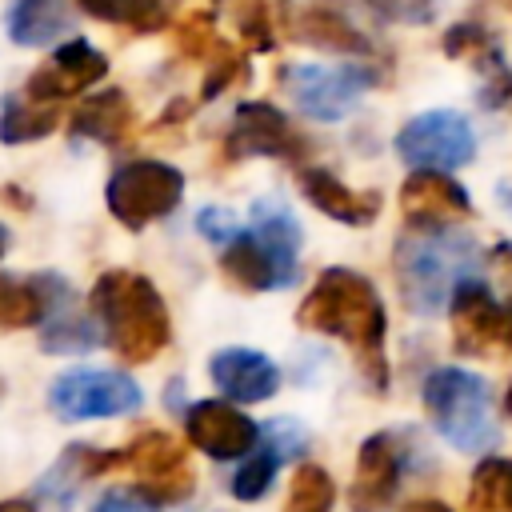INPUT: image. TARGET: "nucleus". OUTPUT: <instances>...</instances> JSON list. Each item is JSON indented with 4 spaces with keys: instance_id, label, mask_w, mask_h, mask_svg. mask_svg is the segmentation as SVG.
<instances>
[{
    "instance_id": "obj_26",
    "label": "nucleus",
    "mask_w": 512,
    "mask_h": 512,
    "mask_svg": "<svg viewBox=\"0 0 512 512\" xmlns=\"http://www.w3.org/2000/svg\"><path fill=\"white\" fill-rule=\"evenodd\" d=\"M56 124H60V108L32 100V96H8L0 108V140L4 144L44 140L48 132H56Z\"/></svg>"
},
{
    "instance_id": "obj_14",
    "label": "nucleus",
    "mask_w": 512,
    "mask_h": 512,
    "mask_svg": "<svg viewBox=\"0 0 512 512\" xmlns=\"http://www.w3.org/2000/svg\"><path fill=\"white\" fill-rule=\"evenodd\" d=\"M184 432L192 448H200L212 460H236L248 456L260 440V428L252 416H244L236 404L224 400H196L184 412Z\"/></svg>"
},
{
    "instance_id": "obj_25",
    "label": "nucleus",
    "mask_w": 512,
    "mask_h": 512,
    "mask_svg": "<svg viewBox=\"0 0 512 512\" xmlns=\"http://www.w3.org/2000/svg\"><path fill=\"white\" fill-rule=\"evenodd\" d=\"M72 28L68 0H12L4 16V32L20 48H44Z\"/></svg>"
},
{
    "instance_id": "obj_38",
    "label": "nucleus",
    "mask_w": 512,
    "mask_h": 512,
    "mask_svg": "<svg viewBox=\"0 0 512 512\" xmlns=\"http://www.w3.org/2000/svg\"><path fill=\"white\" fill-rule=\"evenodd\" d=\"M0 512H40V504L28 496H12V500H0Z\"/></svg>"
},
{
    "instance_id": "obj_30",
    "label": "nucleus",
    "mask_w": 512,
    "mask_h": 512,
    "mask_svg": "<svg viewBox=\"0 0 512 512\" xmlns=\"http://www.w3.org/2000/svg\"><path fill=\"white\" fill-rule=\"evenodd\" d=\"M100 324L88 316H52L40 328V348L44 352H88L92 344H100Z\"/></svg>"
},
{
    "instance_id": "obj_24",
    "label": "nucleus",
    "mask_w": 512,
    "mask_h": 512,
    "mask_svg": "<svg viewBox=\"0 0 512 512\" xmlns=\"http://www.w3.org/2000/svg\"><path fill=\"white\" fill-rule=\"evenodd\" d=\"M68 132L116 148L132 132V100L120 88H104V92L80 100V108L68 116Z\"/></svg>"
},
{
    "instance_id": "obj_10",
    "label": "nucleus",
    "mask_w": 512,
    "mask_h": 512,
    "mask_svg": "<svg viewBox=\"0 0 512 512\" xmlns=\"http://www.w3.org/2000/svg\"><path fill=\"white\" fill-rule=\"evenodd\" d=\"M396 156L408 168H464L476 156V132L468 124V116L452 112V108H432L412 116L400 132H396Z\"/></svg>"
},
{
    "instance_id": "obj_16",
    "label": "nucleus",
    "mask_w": 512,
    "mask_h": 512,
    "mask_svg": "<svg viewBox=\"0 0 512 512\" xmlns=\"http://www.w3.org/2000/svg\"><path fill=\"white\" fill-rule=\"evenodd\" d=\"M108 76V56L100 48H92L88 40H68L60 44L24 84V96L32 100H44V104H56V100H68V96H80L84 88H92L96 80Z\"/></svg>"
},
{
    "instance_id": "obj_28",
    "label": "nucleus",
    "mask_w": 512,
    "mask_h": 512,
    "mask_svg": "<svg viewBox=\"0 0 512 512\" xmlns=\"http://www.w3.org/2000/svg\"><path fill=\"white\" fill-rule=\"evenodd\" d=\"M76 8L92 20L128 28V32H156L164 28V0H76Z\"/></svg>"
},
{
    "instance_id": "obj_4",
    "label": "nucleus",
    "mask_w": 512,
    "mask_h": 512,
    "mask_svg": "<svg viewBox=\"0 0 512 512\" xmlns=\"http://www.w3.org/2000/svg\"><path fill=\"white\" fill-rule=\"evenodd\" d=\"M220 272L240 292H276L288 288L300 272V224L276 204H252V228H240L228 244H220Z\"/></svg>"
},
{
    "instance_id": "obj_39",
    "label": "nucleus",
    "mask_w": 512,
    "mask_h": 512,
    "mask_svg": "<svg viewBox=\"0 0 512 512\" xmlns=\"http://www.w3.org/2000/svg\"><path fill=\"white\" fill-rule=\"evenodd\" d=\"M404 512H452L444 500H412V504H404Z\"/></svg>"
},
{
    "instance_id": "obj_27",
    "label": "nucleus",
    "mask_w": 512,
    "mask_h": 512,
    "mask_svg": "<svg viewBox=\"0 0 512 512\" xmlns=\"http://www.w3.org/2000/svg\"><path fill=\"white\" fill-rule=\"evenodd\" d=\"M468 512H512V460L484 456L468 484Z\"/></svg>"
},
{
    "instance_id": "obj_32",
    "label": "nucleus",
    "mask_w": 512,
    "mask_h": 512,
    "mask_svg": "<svg viewBox=\"0 0 512 512\" xmlns=\"http://www.w3.org/2000/svg\"><path fill=\"white\" fill-rule=\"evenodd\" d=\"M204 64H208V72H204V84H200V100H216L224 88H232L248 76V60L228 40H220V48Z\"/></svg>"
},
{
    "instance_id": "obj_11",
    "label": "nucleus",
    "mask_w": 512,
    "mask_h": 512,
    "mask_svg": "<svg viewBox=\"0 0 512 512\" xmlns=\"http://www.w3.org/2000/svg\"><path fill=\"white\" fill-rule=\"evenodd\" d=\"M308 136L268 100H244L232 112L228 136H224V156L244 160V156H272V160H304L308 156Z\"/></svg>"
},
{
    "instance_id": "obj_36",
    "label": "nucleus",
    "mask_w": 512,
    "mask_h": 512,
    "mask_svg": "<svg viewBox=\"0 0 512 512\" xmlns=\"http://www.w3.org/2000/svg\"><path fill=\"white\" fill-rule=\"evenodd\" d=\"M196 228H200V236H208L212 244H228V240L240 232L236 216L224 212V208H204V212L196 216Z\"/></svg>"
},
{
    "instance_id": "obj_17",
    "label": "nucleus",
    "mask_w": 512,
    "mask_h": 512,
    "mask_svg": "<svg viewBox=\"0 0 512 512\" xmlns=\"http://www.w3.org/2000/svg\"><path fill=\"white\" fill-rule=\"evenodd\" d=\"M400 212L408 228H440L468 220L472 200L464 184L452 180L444 168H412V176L400 184Z\"/></svg>"
},
{
    "instance_id": "obj_21",
    "label": "nucleus",
    "mask_w": 512,
    "mask_h": 512,
    "mask_svg": "<svg viewBox=\"0 0 512 512\" xmlns=\"http://www.w3.org/2000/svg\"><path fill=\"white\" fill-rule=\"evenodd\" d=\"M296 184H300L304 200L316 212H324V216H332V220H340L348 228H368L380 216V204H384L380 192H372V188H348L328 168H300Z\"/></svg>"
},
{
    "instance_id": "obj_15",
    "label": "nucleus",
    "mask_w": 512,
    "mask_h": 512,
    "mask_svg": "<svg viewBox=\"0 0 512 512\" xmlns=\"http://www.w3.org/2000/svg\"><path fill=\"white\" fill-rule=\"evenodd\" d=\"M284 28L300 44H316L348 56H372V40L356 28V20L344 12L340 0H288Z\"/></svg>"
},
{
    "instance_id": "obj_3",
    "label": "nucleus",
    "mask_w": 512,
    "mask_h": 512,
    "mask_svg": "<svg viewBox=\"0 0 512 512\" xmlns=\"http://www.w3.org/2000/svg\"><path fill=\"white\" fill-rule=\"evenodd\" d=\"M396 284L400 296L412 312L436 316L448 308L452 292L460 280L476 276L480 268V248L468 232H460L456 224H440V228H408L396 240Z\"/></svg>"
},
{
    "instance_id": "obj_8",
    "label": "nucleus",
    "mask_w": 512,
    "mask_h": 512,
    "mask_svg": "<svg viewBox=\"0 0 512 512\" xmlns=\"http://www.w3.org/2000/svg\"><path fill=\"white\" fill-rule=\"evenodd\" d=\"M48 404L60 420H104L128 416L144 404V392L132 376L112 368H72L48 384Z\"/></svg>"
},
{
    "instance_id": "obj_1",
    "label": "nucleus",
    "mask_w": 512,
    "mask_h": 512,
    "mask_svg": "<svg viewBox=\"0 0 512 512\" xmlns=\"http://www.w3.org/2000/svg\"><path fill=\"white\" fill-rule=\"evenodd\" d=\"M296 324L320 336H336L348 348H356L364 380L384 392L388 388V364H384V336H388V312L376 292V284L352 268H324L312 292L296 308Z\"/></svg>"
},
{
    "instance_id": "obj_41",
    "label": "nucleus",
    "mask_w": 512,
    "mask_h": 512,
    "mask_svg": "<svg viewBox=\"0 0 512 512\" xmlns=\"http://www.w3.org/2000/svg\"><path fill=\"white\" fill-rule=\"evenodd\" d=\"M504 408H508V416H512V384H508V396H504Z\"/></svg>"
},
{
    "instance_id": "obj_2",
    "label": "nucleus",
    "mask_w": 512,
    "mask_h": 512,
    "mask_svg": "<svg viewBox=\"0 0 512 512\" xmlns=\"http://www.w3.org/2000/svg\"><path fill=\"white\" fill-rule=\"evenodd\" d=\"M88 304H92V316L100 324L104 344L124 364H148L172 340L168 304H164L160 288L140 272H128V268L104 272L92 284Z\"/></svg>"
},
{
    "instance_id": "obj_43",
    "label": "nucleus",
    "mask_w": 512,
    "mask_h": 512,
    "mask_svg": "<svg viewBox=\"0 0 512 512\" xmlns=\"http://www.w3.org/2000/svg\"><path fill=\"white\" fill-rule=\"evenodd\" d=\"M0 396H4V384H0Z\"/></svg>"
},
{
    "instance_id": "obj_42",
    "label": "nucleus",
    "mask_w": 512,
    "mask_h": 512,
    "mask_svg": "<svg viewBox=\"0 0 512 512\" xmlns=\"http://www.w3.org/2000/svg\"><path fill=\"white\" fill-rule=\"evenodd\" d=\"M496 4H504V8H512V0H496Z\"/></svg>"
},
{
    "instance_id": "obj_20",
    "label": "nucleus",
    "mask_w": 512,
    "mask_h": 512,
    "mask_svg": "<svg viewBox=\"0 0 512 512\" xmlns=\"http://www.w3.org/2000/svg\"><path fill=\"white\" fill-rule=\"evenodd\" d=\"M212 384L236 404H264L280 392V368L256 348H220L208 360Z\"/></svg>"
},
{
    "instance_id": "obj_6",
    "label": "nucleus",
    "mask_w": 512,
    "mask_h": 512,
    "mask_svg": "<svg viewBox=\"0 0 512 512\" xmlns=\"http://www.w3.org/2000/svg\"><path fill=\"white\" fill-rule=\"evenodd\" d=\"M180 200H184V172L164 160H128L108 176L104 188L108 212L132 232L168 216Z\"/></svg>"
},
{
    "instance_id": "obj_29",
    "label": "nucleus",
    "mask_w": 512,
    "mask_h": 512,
    "mask_svg": "<svg viewBox=\"0 0 512 512\" xmlns=\"http://www.w3.org/2000/svg\"><path fill=\"white\" fill-rule=\"evenodd\" d=\"M332 500H336V484H332L328 468L304 460L288 480L284 512H332Z\"/></svg>"
},
{
    "instance_id": "obj_5",
    "label": "nucleus",
    "mask_w": 512,
    "mask_h": 512,
    "mask_svg": "<svg viewBox=\"0 0 512 512\" xmlns=\"http://www.w3.org/2000/svg\"><path fill=\"white\" fill-rule=\"evenodd\" d=\"M420 404L432 428L460 452H488L500 444L488 384L468 368H432L420 384Z\"/></svg>"
},
{
    "instance_id": "obj_19",
    "label": "nucleus",
    "mask_w": 512,
    "mask_h": 512,
    "mask_svg": "<svg viewBox=\"0 0 512 512\" xmlns=\"http://www.w3.org/2000/svg\"><path fill=\"white\" fill-rule=\"evenodd\" d=\"M128 464V452L124 448H92V444H68L60 452V460L40 476V488H36V504H48L56 512H64L72 504V496L104 476V472H116Z\"/></svg>"
},
{
    "instance_id": "obj_18",
    "label": "nucleus",
    "mask_w": 512,
    "mask_h": 512,
    "mask_svg": "<svg viewBox=\"0 0 512 512\" xmlns=\"http://www.w3.org/2000/svg\"><path fill=\"white\" fill-rule=\"evenodd\" d=\"M444 56L452 60H468L476 72H480V92L476 100L484 108H504L512 100V68L504 60V48L496 44V36L476 24V20H464V24H452L444 32Z\"/></svg>"
},
{
    "instance_id": "obj_34",
    "label": "nucleus",
    "mask_w": 512,
    "mask_h": 512,
    "mask_svg": "<svg viewBox=\"0 0 512 512\" xmlns=\"http://www.w3.org/2000/svg\"><path fill=\"white\" fill-rule=\"evenodd\" d=\"M380 20L396 24H432L440 12V0H364Z\"/></svg>"
},
{
    "instance_id": "obj_40",
    "label": "nucleus",
    "mask_w": 512,
    "mask_h": 512,
    "mask_svg": "<svg viewBox=\"0 0 512 512\" xmlns=\"http://www.w3.org/2000/svg\"><path fill=\"white\" fill-rule=\"evenodd\" d=\"M8 240H12V236H8V228H4V224H0V256H4V252H8Z\"/></svg>"
},
{
    "instance_id": "obj_33",
    "label": "nucleus",
    "mask_w": 512,
    "mask_h": 512,
    "mask_svg": "<svg viewBox=\"0 0 512 512\" xmlns=\"http://www.w3.org/2000/svg\"><path fill=\"white\" fill-rule=\"evenodd\" d=\"M176 48H180V56H188V60H208V56L220 48L212 12H188V16L176 24Z\"/></svg>"
},
{
    "instance_id": "obj_31",
    "label": "nucleus",
    "mask_w": 512,
    "mask_h": 512,
    "mask_svg": "<svg viewBox=\"0 0 512 512\" xmlns=\"http://www.w3.org/2000/svg\"><path fill=\"white\" fill-rule=\"evenodd\" d=\"M236 32L244 40L248 52H272L276 48V32H272V16L264 0H228Z\"/></svg>"
},
{
    "instance_id": "obj_35",
    "label": "nucleus",
    "mask_w": 512,
    "mask_h": 512,
    "mask_svg": "<svg viewBox=\"0 0 512 512\" xmlns=\"http://www.w3.org/2000/svg\"><path fill=\"white\" fill-rule=\"evenodd\" d=\"M92 512H160V504L140 488H108L100 492Z\"/></svg>"
},
{
    "instance_id": "obj_13",
    "label": "nucleus",
    "mask_w": 512,
    "mask_h": 512,
    "mask_svg": "<svg viewBox=\"0 0 512 512\" xmlns=\"http://www.w3.org/2000/svg\"><path fill=\"white\" fill-rule=\"evenodd\" d=\"M128 464L132 476H136V488L148 492L156 504H176V500H188L192 488H196V476L188 468V456L180 448V440L164 428H148L140 432L128 448Z\"/></svg>"
},
{
    "instance_id": "obj_23",
    "label": "nucleus",
    "mask_w": 512,
    "mask_h": 512,
    "mask_svg": "<svg viewBox=\"0 0 512 512\" xmlns=\"http://www.w3.org/2000/svg\"><path fill=\"white\" fill-rule=\"evenodd\" d=\"M292 440H304V436H300V428L288 424V420H280V424H272L268 432H260V440H256V448H252V460L232 476V496H236V500H248V504L260 500V496H268V488H272V480H276L284 456L296 452Z\"/></svg>"
},
{
    "instance_id": "obj_12",
    "label": "nucleus",
    "mask_w": 512,
    "mask_h": 512,
    "mask_svg": "<svg viewBox=\"0 0 512 512\" xmlns=\"http://www.w3.org/2000/svg\"><path fill=\"white\" fill-rule=\"evenodd\" d=\"M412 464V444L404 432H372L356 452V476L348 504L352 512H384Z\"/></svg>"
},
{
    "instance_id": "obj_22",
    "label": "nucleus",
    "mask_w": 512,
    "mask_h": 512,
    "mask_svg": "<svg viewBox=\"0 0 512 512\" xmlns=\"http://www.w3.org/2000/svg\"><path fill=\"white\" fill-rule=\"evenodd\" d=\"M60 300H68V284L52 272L0 276V332H20V328L44 324Z\"/></svg>"
},
{
    "instance_id": "obj_7",
    "label": "nucleus",
    "mask_w": 512,
    "mask_h": 512,
    "mask_svg": "<svg viewBox=\"0 0 512 512\" xmlns=\"http://www.w3.org/2000/svg\"><path fill=\"white\" fill-rule=\"evenodd\" d=\"M280 84L292 96V104L312 116V120H344L360 96L368 88L380 84V72L368 64H340V68H324V64H284L280 68Z\"/></svg>"
},
{
    "instance_id": "obj_37",
    "label": "nucleus",
    "mask_w": 512,
    "mask_h": 512,
    "mask_svg": "<svg viewBox=\"0 0 512 512\" xmlns=\"http://www.w3.org/2000/svg\"><path fill=\"white\" fill-rule=\"evenodd\" d=\"M488 260H492V268L500 272V280H504V288H508V300H512V240L496 244V248L488 252Z\"/></svg>"
},
{
    "instance_id": "obj_9",
    "label": "nucleus",
    "mask_w": 512,
    "mask_h": 512,
    "mask_svg": "<svg viewBox=\"0 0 512 512\" xmlns=\"http://www.w3.org/2000/svg\"><path fill=\"white\" fill-rule=\"evenodd\" d=\"M452 344L464 356H508L512 352V304L496 300L476 276L460 280L448 300Z\"/></svg>"
}]
</instances>
